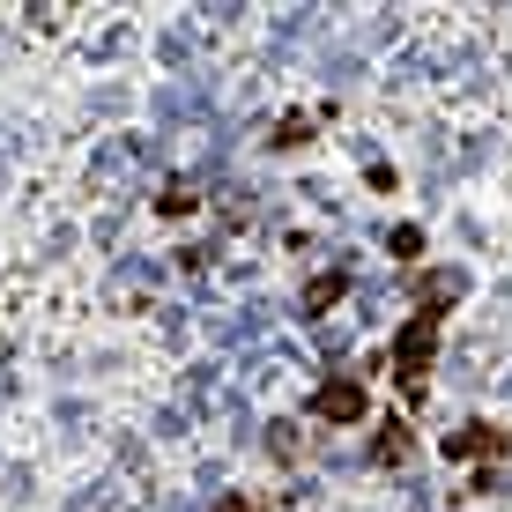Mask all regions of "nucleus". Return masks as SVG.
<instances>
[{"mask_svg": "<svg viewBox=\"0 0 512 512\" xmlns=\"http://www.w3.org/2000/svg\"><path fill=\"white\" fill-rule=\"evenodd\" d=\"M409 453H416V438H409V423H386V431L372 438V468H401V461H409Z\"/></svg>", "mask_w": 512, "mask_h": 512, "instance_id": "nucleus-6", "label": "nucleus"}, {"mask_svg": "<svg viewBox=\"0 0 512 512\" xmlns=\"http://www.w3.org/2000/svg\"><path fill=\"white\" fill-rule=\"evenodd\" d=\"M312 423H364L372 416V394H364V379H349V372H334V379H320L312 386Z\"/></svg>", "mask_w": 512, "mask_h": 512, "instance_id": "nucleus-3", "label": "nucleus"}, {"mask_svg": "<svg viewBox=\"0 0 512 512\" xmlns=\"http://www.w3.org/2000/svg\"><path fill=\"white\" fill-rule=\"evenodd\" d=\"M438 453H446L453 468H490V461H505V453H512V431H505V423H490V416H475V423H461V431L438 438Z\"/></svg>", "mask_w": 512, "mask_h": 512, "instance_id": "nucleus-2", "label": "nucleus"}, {"mask_svg": "<svg viewBox=\"0 0 512 512\" xmlns=\"http://www.w3.org/2000/svg\"><path fill=\"white\" fill-rule=\"evenodd\" d=\"M386 253H394L401 268H416L423 260V223H394V231H386Z\"/></svg>", "mask_w": 512, "mask_h": 512, "instance_id": "nucleus-8", "label": "nucleus"}, {"mask_svg": "<svg viewBox=\"0 0 512 512\" xmlns=\"http://www.w3.org/2000/svg\"><path fill=\"white\" fill-rule=\"evenodd\" d=\"M193 208H201V193H193V186H164V193H156V216H171V223L193 216Z\"/></svg>", "mask_w": 512, "mask_h": 512, "instance_id": "nucleus-9", "label": "nucleus"}, {"mask_svg": "<svg viewBox=\"0 0 512 512\" xmlns=\"http://www.w3.org/2000/svg\"><path fill=\"white\" fill-rule=\"evenodd\" d=\"M216 512H268V498H245V490H231V498H223Z\"/></svg>", "mask_w": 512, "mask_h": 512, "instance_id": "nucleus-10", "label": "nucleus"}, {"mask_svg": "<svg viewBox=\"0 0 512 512\" xmlns=\"http://www.w3.org/2000/svg\"><path fill=\"white\" fill-rule=\"evenodd\" d=\"M438 334H446V320L438 312H409V327L394 334V349H386V372H394V386L409 401L431 394V357H438Z\"/></svg>", "mask_w": 512, "mask_h": 512, "instance_id": "nucleus-1", "label": "nucleus"}, {"mask_svg": "<svg viewBox=\"0 0 512 512\" xmlns=\"http://www.w3.org/2000/svg\"><path fill=\"white\" fill-rule=\"evenodd\" d=\"M342 297H349V268H320L305 290H297V312H305V320H327Z\"/></svg>", "mask_w": 512, "mask_h": 512, "instance_id": "nucleus-5", "label": "nucleus"}, {"mask_svg": "<svg viewBox=\"0 0 512 512\" xmlns=\"http://www.w3.org/2000/svg\"><path fill=\"white\" fill-rule=\"evenodd\" d=\"M305 141H312V112H282L268 127V149H305Z\"/></svg>", "mask_w": 512, "mask_h": 512, "instance_id": "nucleus-7", "label": "nucleus"}, {"mask_svg": "<svg viewBox=\"0 0 512 512\" xmlns=\"http://www.w3.org/2000/svg\"><path fill=\"white\" fill-rule=\"evenodd\" d=\"M409 297H416V312H438V320H446V312L468 297V275H461V268H423V275L409 282Z\"/></svg>", "mask_w": 512, "mask_h": 512, "instance_id": "nucleus-4", "label": "nucleus"}]
</instances>
